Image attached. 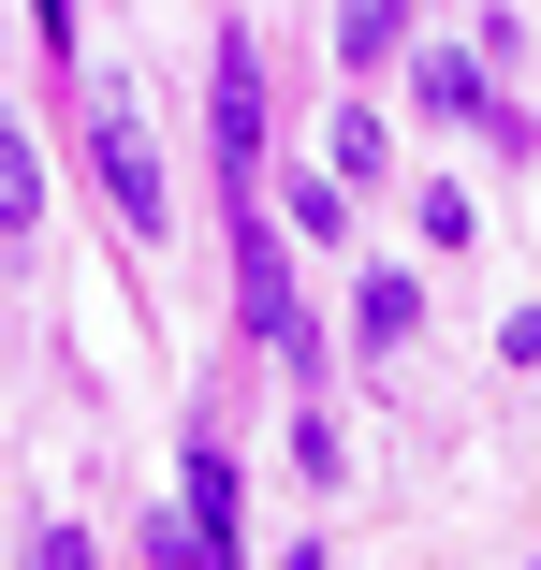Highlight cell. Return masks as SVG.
Segmentation results:
<instances>
[{
  "instance_id": "cell-5",
  "label": "cell",
  "mask_w": 541,
  "mask_h": 570,
  "mask_svg": "<svg viewBox=\"0 0 541 570\" xmlns=\"http://www.w3.org/2000/svg\"><path fill=\"white\" fill-rule=\"evenodd\" d=\"M176 512H190V541H205V570H235V541H249L235 512H249V498H235V453H220V439H190V483H176Z\"/></svg>"
},
{
  "instance_id": "cell-10",
  "label": "cell",
  "mask_w": 541,
  "mask_h": 570,
  "mask_svg": "<svg viewBox=\"0 0 541 570\" xmlns=\"http://www.w3.org/2000/svg\"><path fill=\"white\" fill-rule=\"evenodd\" d=\"M30 570H102V556H88V527H30Z\"/></svg>"
},
{
  "instance_id": "cell-8",
  "label": "cell",
  "mask_w": 541,
  "mask_h": 570,
  "mask_svg": "<svg viewBox=\"0 0 541 570\" xmlns=\"http://www.w3.org/2000/svg\"><path fill=\"white\" fill-rule=\"evenodd\" d=\"M30 219H45V176H30V132L0 118V235H30Z\"/></svg>"
},
{
  "instance_id": "cell-4",
  "label": "cell",
  "mask_w": 541,
  "mask_h": 570,
  "mask_svg": "<svg viewBox=\"0 0 541 570\" xmlns=\"http://www.w3.org/2000/svg\"><path fill=\"white\" fill-rule=\"evenodd\" d=\"M410 88H424V118H454V132H498V147H527V118H512V102H498V73L483 59H410Z\"/></svg>"
},
{
  "instance_id": "cell-6",
  "label": "cell",
  "mask_w": 541,
  "mask_h": 570,
  "mask_svg": "<svg viewBox=\"0 0 541 570\" xmlns=\"http://www.w3.org/2000/svg\"><path fill=\"white\" fill-rule=\"evenodd\" d=\"M410 322H424V278L410 264H366L352 278V336H366V352H410Z\"/></svg>"
},
{
  "instance_id": "cell-3",
  "label": "cell",
  "mask_w": 541,
  "mask_h": 570,
  "mask_svg": "<svg viewBox=\"0 0 541 570\" xmlns=\"http://www.w3.org/2000/svg\"><path fill=\"white\" fill-rule=\"evenodd\" d=\"M205 147H220V190L264 176V45L220 30V59H205Z\"/></svg>"
},
{
  "instance_id": "cell-2",
  "label": "cell",
  "mask_w": 541,
  "mask_h": 570,
  "mask_svg": "<svg viewBox=\"0 0 541 570\" xmlns=\"http://www.w3.org/2000/svg\"><path fill=\"white\" fill-rule=\"evenodd\" d=\"M88 190L118 205L132 235H161V219H176V190H161V161H147V132H132L118 88H88Z\"/></svg>"
},
{
  "instance_id": "cell-9",
  "label": "cell",
  "mask_w": 541,
  "mask_h": 570,
  "mask_svg": "<svg viewBox=\"0 0 541 570\" xmlns=\"http://www.w3.org/2000/svg\"><path fill=\"white\" fill-rule=\"evenodd\" d=\"M322 161H337V176H352V190H366V176H381V118H366V102H337V132H322Z\"/></svg>"
},
{
  "instance_id": "cell-1",
  "label": "cell",
  "mask_w": 541,
  "mask_h": 570,
  "mask_svg": "<svg viewBox=\"0 0 541 570\" xmlns=\"http://www.w3.org/2000/svg\"><path fill=\"white\" fill-rule=\"evenodd\" d=\"M235 322L264 336L278 366H322V336H307V293H293V249H278V219H235Z\"/></svg>"
},
{
  "instance_id": "cell-7",
  "label": "cell",
  "mask_w": 541,
  "mask_h": 570,
  "mask_svg": "<svg viewBox=\"0 0 541 570\" xmlns=\"http://www.w3.org/2000/svg\"><path fill=\"white\" fill-rule=\"evenodd\" d=\"M410 45V0H337V59H395Z\"/></svg>"
}]
</instances>
